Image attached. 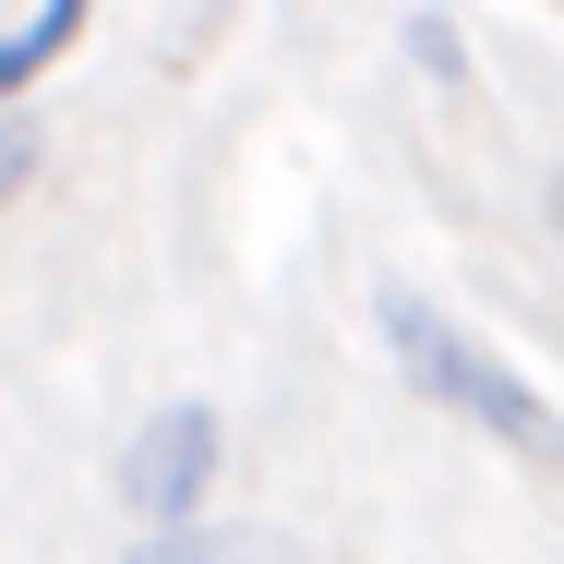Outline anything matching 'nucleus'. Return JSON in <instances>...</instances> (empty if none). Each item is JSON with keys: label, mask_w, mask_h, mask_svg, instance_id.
Returning a JSON list of instances; mask_svg holds the SVG:
<instances>
[{"label": "nucleus", "mask_w": 564, "mask_h": 564, "mask_svg": "<svg viewBox=\"0 0 564 564\" xmlns=\"http://www.w3.org/2000/svg\"><path fill=\"white\" fill-rule=\"evenodd\" d=\"M372 325H384V360L409 372V397H433L445 421H468V433H492V445H517V456H553L564 445L553 397H541L505 348H480L456 313H433L421 289H372Z\"/></svg>", "instance_id": "1"}, {"label": "nucleus", "mask_w": 564, "mask_h": 564, "mask_svg": "<svg viewBox=\"0 0 564 564\" xmlns=\"http://www.w3.org/2000/svg\"><path fill=\"white\" fill-rule=\"evenodd\" d=\"M217 456H228V433H217V409H205V397H169V409L120 445V505L144 517V541H169V529H193V517H205Z\"/></svg>", "instance_id": "2"}, {"label": "nucleus", "mask_w": 564, "mask_h": 564, "mask_svg": "<svg viewBox=\"0 0 564 564\" xmlns=\"http://www.w3.org/2000/svg\"><path fill=\"white\" fill-rule=\"evenodd\" d=\"M85 24H97L85 0H36V12H12V24H0V109H12L36 73H61V61L85 48Z\"/></svg>", "instance_id": "3"}, {"label": "nucleus", "mask_w": 564, "mask_h": 564, "mask_svg": "<svg viewBox=\"0 0 564 564\" xmlns=\"http://www.w3.org/2000/svg\"><path fill=\"white\" fill-rule=\"evenodd\" d=\"M409 61H421V73H468V48H456L445 12H409Z\"/></svg>", "instance_id": "4"}, {"label": "nucleus", "mask_w": 564, "mask_h": 564, "mask_svg": "<svg viewBox=\"0 0 564 564\" xmlns=\"http://www.w3.org/2000/svg\"><path fill=\"white\" fill-rule=\"evenodd\" d=\"M120 564H228V553L205 541V529H169V541H132Z\"/></svg>", "instance_id": "5"}, {"label": "nucleus", "mask_w": 564, "mask_h": 564, "mask_svg": "<svg viewBox=\"0 0 564 564\" xmlns=\"http://www.w3.org/2000/svg\"><path fill=\"white\" fill-rule=\"evenodd\" d=\"M36 181V120H0V205Z\"/></svg>", "instance_id": "6"}, {"label": "nucleus", "mask_w": 564, "mask_h": 564, "mask_svg": "<svg viewBox=\"0 0 564 564\" xmlns=\"http://www.w3.org/2000/svg\"><path fill=\"white\" fill-rule=\"evenodd\" d=\"M541 228H553V252H564V169H553V193H541Z\"/></svg>", "instance_id": "7"}]
</instances>
